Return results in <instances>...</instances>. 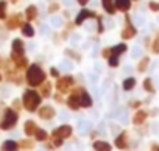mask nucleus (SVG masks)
<instances>
[{"instance_id": "30", "label": "nucleus", "mask_w": 159, "mask_h": 151, "mask_svg": "<svg viewBox=\"0 0 159 151\" xmlns=\"http://www.w3.org/2000/svg\"><path fill=\"white\" fill-rule=\"evenodd\" d=\"M7 8H8V3L7 2H0V20H7Z\"/></svg>"}, {"instance_id": "9", "label": "nucleus", "mask_w": 159, "mask_h": 151, "mask_svg": "<svg viewBox=\"0 0 159 151\" xmlns=\"http://www.w3.org/2000/svg\"><path fill=\"white\" fill-rule=\"evenodd\" d=\"M72 126L70 125H61L58 128H55L52 131V137H56V139H61V140H66L72 135Z\"/></svg>"}, {"instance_id": "31", "label": "nucleus", "mask_w": 159, "mask_h": 151, "mask_svg": "<svg viewBox=\"0 0 159 151\" xmlns=\"http://www.w3.org/2000/svg\"><path fill=\"white\" fill-rule=\"evenodd\" d=\"M11 104H13V106H11V109H13V111H16V112L19 114V111L22 109V101H20L19 98H14Z\"/></svg>"}, {"instance_id": "10", "label": "nucleus", "mask_w": 159, "mask_h": 151, "mask_svg": "<svg viewBox=\"0 0 159 151\" xmlns=\"http://www.w3.org/2000/svg\"><path fill=\"white\" fill-rule=\"evenodd\" d=\"M38 115H39L42 120H52V118H55L56 111H55V108L45 104V106H41V108L38 109Z\"/></svg>"}, {"instance_id": "12", "label": "nucleus", "mask_w": 159, "mask_h": 151, "mask_svg": "<svg viewBox=\"0 0 159 151\" xmlns=\"http://www.w3.org/2000/svg\"><path fill=\"white\" fill-rule=\"evenodd\" d=\"M114 145H116V148H119V149H126V148H128V132H126V131L120 132V134L116 137Z\"/></svg>"}, {"instance_id": "39", "label": "nucleus", "mask_w": 159, "mask_h": 151, "mask_svg": "<svg viewBox=\"0 0 159 151\" xmlns=\"http://www.w3.org/2000/svg\"><path fill=\"white\" fill-rule=\"evenodd\" d=\"M59 10V5L58 3H52L50 7H48V13H55V11H58Z\"/></svg>"}, {"instance_id": "1", "label": "nucleus", "mask_w": 159, "mask_h": 151, "mask_svg": "<svg viewBox=\"0 0 159 151\" xmlns=\"http://www.w3.org/2000/svg\"><path fill=\"white\" fill-rule=\"evenodd\" d=\"M25 81L30 87H39L41 84H44L47 81V75L42 70L41 65L38 64H30L27 72H25Z\"/></svg>"}, {"instance_id": "46", "label": "nucleus", "mask_w": 159, "mask_h": 151, "mask_svg": "<svg viewBox=\"0 0 159 151\" xmlns=\"http://www.w3.org/2000/svg\"><path fill=\"white\" fill-rule=\"evenodd\" d=\"M156 41H157V42H159V33H157V34H156Z\"/></svg>"}, {"instance_id": "36", "label": "nucleus", "mask_w": 159, "mask_h": 151, "mask_svg": "<svg viewBox=\"0 0 159 151\" xmlns=\"http://www.w3.org/2000/svg\"><path fill=\"white\" fill-rule=\"evenodd\" d=\"M148 7H150L151 11H159V2H150Z\"/></svg>"}, {"instance_id": "25", "label": "nucleus", "mask_w": 159, "mask_h": 151, "mask_svg": "<svg viewBox=\"0 0 159 151\" xmlns=\"http://www.w3.org/2000/svg\"><path fill=\"white\" fill-rule=\"evenodd\" d=\"M102 7H103V10H105L108 14H111V16L116 14V7H114V2H111V0H103Z\"/></svg>"}, {"instance_id": "7", "label": "nucleus", "mask_w": 159, "mask_h": 151, "mask_svg": "<svg viewBox=\"0 0 159 151\" xmlns=\"http://www.w3.org/2000/svg\"><path fill=\"white\" fill-rule=\"evenodd\" d=\"M125 20H126V24H125V27H123V30H122L120 36H122V39H123V41H128V39H133V38L137 34V30H136V27L131 24V19H129V16H128V14L125 16Z\"/></svg>"}, {"instance_id": "29", "label": "nucleus", "mask_w": 159, "mask_h": 151, "mask_svg": "<svg viewBox=\"0 0 159 151\" xmlns=\"http://www.w3.org/2000/svg\"><path fill=\"white\" fill-rule=\"evenodd\" d=\"M143 89H145L148 94H154V92H156V89H154V86H153L151 78H145V80H143Z\"/></svg>"}, {"instance_id": "22", "label": "nucleus", "mask_w": 159, "mask_h": 151, "mask_svg": "<svg viewBox=\"0 0 159 151\" xmlns=\"http://www.w3.org/2000/svg\"><path fill=\"white\" fill-rule=\"evenodd\" d=\"M19 143V149L22 148L24 151H31L34 146H36V142H33V140H30V139H24V140H19L17 142Z\"/></svg>"}, {"instance_id": "13", "label": "nucleus", "mask_w": 159, "mask_h": 151, "mask_svg": "<svg viewBox=\"0 0 159 151\" xmlns=\"http://www.w3.org/2000/svg\"><path fill=\"white\" fill-rule=\"evenodd\" d=\"M92 104H94L92 97H91V95H89V92L84 89V91L81 92V95H80V108L89 109V108H92Z\"/></svg>"}, {"instance_id": "27", "label": "nucleus", "mask_w": 159, "mask_h": 151, "mask_svg": "<svg viewBox=\"0 0 159 151\" xmlns=\"http://www.w3.org/2000/svg\"><path fill=\"white\" fill-rule=\"evenodd\" d=\"M134 86H136V78H133V77L126 78V80L123 81V84H122L123 91H133V89H134Z\"/></svg>"}, {"instance_id": "8", "label": "nucleus", "mask_w": 159, "mask_h": 151, "mask_svg": "<svg viewBox=\"0 0 159 151\" xmlns=\"http://www.w3.org/2000/svg\"><path fill=\"white\" fill-rule=\"evenodd\" d=\"M10 58H11V61H13L16 70H25V72H27L30 62H28V58H27L25 55H14V53H11Z\"/></svg>"}, {"instance_id": "35", "label": "nucleus", "mask_w": 159, "mask_h": 151, "mask_svg": "<svg viewBox=\"0 0 159 151\" xmlns=\"http://www.w3.org/2000/svg\"><path fill=\"white\" fill-rule=\"evenodd\" d=\"M62 143H64V140H61V139H56V137H53V148H59V146H62Z\"/></svg>"}, {"instance_id": "40", "label": "nucleus", "mask_w": 159, "mask_h": 151, "mask_svg": "<svg viewBox=\"0 0 159 151\" xmlns=\"http://www.w3.org/2000/svg\"><path fill=\"white\" fill-rule=\"evenodd\" d=\"M50 75H52L53 78H59V72H58L55 67H52V69H50Z\"/></svg>"}, {"instance_id": "44", "label": "nucleus", "mask_w": 159, "mask_h": 151, "mask_svg": "<svg viewBox=\"0 0 159 151\" xmlns=\"http://www.w3.org/2000/svg\"><path fill=\"white\" fill-rule=\"evenodd\" d=\"M151 151H159V146H153V149Z\"/></svg>"}, {"instance_id": "26", "label": "nucleus", "mask_w": 159, "mask_h": 151, "mask_svg": "<svg viewBox=\"0 0 159 151\" xmlns=\"http://www.w3.org/2000/svg\"><path fill=\"white\" fill-rule=\"evenodd\" d=\"M34 137H36V142H45V140L48 139V132H47L45 129H42V128H38Z\"/></svg>"}, {"instance_id": "28", "label": "nucleus", "mask_w": 159, "mask_h": 151, "mask_svg": "<svg viewBox=\"0 0 159 151\" xmlns=\"http://www.w3.org/2000/svg\"><path fill=\"white\" fill-rule=\"evenodd\" d=\"M148 64H150V58H148V56H145V58H142V59L139 61V64H137V70H139L140 73H143V72L147 70V67H148Z\"/></svg>"}, {"instance_id": "47", "label": "nucleus", "mask_w": 159, "mask_h": 151, "mask_svg": "<svg viewBox=\"0 0 159 151\" xmlns=\"http://www.w3.org/2000/svg\"><path fill=\"white\" fill-rule=\"evenodd\" d=\"M3 80V77H2V73H0V81H2Z\"/></svg>"}, {"instance_id": "5", "label": "nucleus", "mask_w": 159, "mask_h": 151, "mask_svg": "<svg viewBox=\"0 0 159 151\" xmlns=\"http://www.w3.org/2000/svg\"><path fill=\"white\" fill-rule=\"evenodd\" d=\"M84 91V87H76V89H72L70 92V95H69V98H67V106H69V109H72V111H78V109H81L80 108V95H81V92Z\"/></svg>"}, {"instance_id": "33", "label": "nucleus", "mask_w": 159, "mask_h": 151, "mask_svg": "<svg viewBox=\"0 0 159 151\" xmlns=\"http://www.w3.org/2000/svg\"><path fill=\"white\" fill-rule=\"evenodd\" d=\"M102 56H103L105 59H109V58H111V47L103 48V50H102Z\"/></svg>"}, {"instance_id": "32", "label": "nucleus", "mask_w": 159, "mask_h": 151, "mask_svg": "<svg viewBox=\"0 0 159 151\" xmlns=\"http://www.w3.org/2000/svg\"><path fill=\"white\" fill-rule=\"evenodd\" d=\"M95 19L98 20V28H97V31L102 34V33L105 31V27H103V22H102V16H98V14H97V17H95Z\"/></svg>"}, {"instance_id": "20", "label": "nucleus", "mask_w": 159, "mask_h": 151, "mask_svg": "<svg viewBox=\"0 0 159 151\" xmlns=\"http://www.w3.org/2000/svg\"><path fill=\"white\" fill-rule=\"evenodd\" d=\"M126 50H128V45H126L125 42H122V44H119V45H114V47H111V56H114V58H119V56H120V55H123Z\"/></svg>"}, {"instance_id": "38", "label": "nucleus", "mask_w": 159, "mask_h": 151, "mask_svg": "<svg viewBox=\"0 0 159 151\" xmlns=\"http://www.w3.org/2000/svg\"><path fill=\"white\" fill-rule=\"evenodd\" d=\"M151 50H153V53L159 55V42H157V41H154V42H153V45H151Z\"/></svg>"}, {"instance_id": "21", "label": "nucleus", "mask_w": 159, "mask_h": 151, "mask_svg": "<svg viewBox=\"0 0 159 151\" xmlns=\"http://www.w3.org/2000/svg\"><path fill=\"white\" fill-rule=\"evenodd\" d=\"M92 146H94L95 151H111V149H112L111 143H108V142H105V140H94Z\"/></svg>"}, {"instance_id": "15", "label": "nucleus", "mask_w": 159, "mask_h": 151, "mask_svg": "<svg viewBox=\"0 0 159 151\" xmlns=\"http://www.w3.org/2000/svg\"><path fill=\"white\" fill-rule=\"evenodd\" d=\"M24 16H25V19L28 20V24H30L31 20H36L38 16H39V10H38V7H36V5H30V7H27Z\"/></svg>"}, {"instance_id": "45", "label": "nucleus", "mask_w": 159, "mask_h": 151, "mask_svg": "<svg viewBox=\"0 0 159 151\" xmlns=\"http://www.w3.org/2000/svg\"><path fill=\"white\" fill-rule=\"evenodd\" d=\"M2 65H3V59H2V58H0V67H2Z\"/></svg>"}, {"instance_id": "23", "label": "nucleus", "mask_w": 159, "mask_h": 151, "mask_svg": "<svg viewBox=\"0 0 159 151\" xmlns=\"http://www.w3.org/2000/svg\"><path fill=\"white\" fill-rule=\"evenodd\" d=\"M147 117H148V114L145 112V111H137L136 114H134V117H133V123L134 125H142L145 120H147Z\"/></svg>"}, {"instance_id": "42", "label": "nucleus", "mask_w": 159, "mask_h": 151, "mask_svg": "<svg viewBox=\"0 0 159 151\" xmlns=\"http://www.w3.org/2000/svg\"><path fill=\"white\" fill-rule=\"evenodd\" d=\"M131 106H133V108H139V106H140V101H133Z\"/></svg>"}, {"instance_id": "41", "label": "nucleus", "mask_w": 159, "mask_h": 151, "mask_svg": "<svg viewBox=\"0 0 159 151\" xmlns=\"http://www.w3.org/2000/svg\"><path fill=\"white\" fill-rule=\"evenodd\" d=\"M55 100L56 101H62V95L61 94H55Z\"/></svg>"}, {"instance_id": "16", "label": "nucleus", "mask_w": 159, "mask_h": 151, "mask_svg": "<svg viewBox=\"0 0 159 151\" xmlns=\"http://www.w3.org/2000/svg\"><path fill=\"white\" fill-rule=\"evenodd\" d=\"M11 53H14V55H24L25 53V44L22 42V39H14L11 42Z\"/></svg>"}, {"instance_id": "2", "label": "nucleus", "mask_w": 159, "mask_h": 151, "mask_svg": "<svg viewBox=\"0 0 159 151\" xmlns=\"http://www.w3.org/2000/svg\"><path fill=\"white\" fill-rule=\"evenodd\" d=\"M20 101H22V109H25L28 112H36L42 104V98L38 94V91H34V89H25Z\"/></svg>"}, {"instance_id": "17", "label": "nucleus", "mask_w": 159, "mask_h": 151, "mask_svg": "<svg viewBox=\"0 0 159 151\" xmlns=\"http://www.w3.org/2000/svg\"><path fill=\"white\" fill-rule=\"evenodd\" d=\"M39 95H41V98H48L50 95H52V89H53V84L50 83V81H45L44 84H41L39 87Z\"/></svg>"}, {"instance_id": "24", "label": "nucleus", "mask_w": 159, "mask_h": 151, "mask_svg": "<svg viewBox=\"0 0 159 151\" xmlns=\"http://www.w3.org/2000/svg\"><path fill=\"white\" fill-rule=\"evenodd\" d=\"M20 31H22V36H25V38H33V36H34V28H33V25L28 24V22H25V24L22 25Z\"/></svg>"}, {"instance_id": "6", "label": "nucleus", "mask_w": 159, "mask_h": 151, "mask_svg": "<svg viewBox=\"0 0 159 151\" xmlns=\"http://www.w3.org/2000/svg\"><path fill=\"white\" fill-rule=\"evenodd\" d=\"M24 24H25L24 14H20V13L13 14V16L7 17V20H5V27H7V30H10V31H14V30H17V28H22Z\"/></svg>"}, {"instance_id": "43", "label": "nucleus", "mask_w": 159, "mask_h": 151, "mask_svg": "<svg viewBox=\"0 0 159 151\" xmlns=\"http://www.w3.org/2000/svg\"><path fill=\"white\" fill-rule=\"evenodd\" d=\"M78 3H80V5H81V7H84V5H86L88 2H86V0H80V2H78Z\"/></svg>"}, {"instance_id": "4", "label": "nucleus", "mask_w": 159, "mask_h": 151, "mask_svg": "<svg viewBox=\"0 0 159 151\" xmlns=\"http://www.w3.org/2000/svg\"><path fill=\"white\" fill-rule=\"evenodd\" d=\"M73 87H75V78L72 77V75L59 77L58 81H56V89H58V94H61V95L69 94Z\"/></svg>"}, {"instance_id": "11", "label": "nucleus", "mask_w": 159, "mask_h": 151, "mask_svg": "<svg viewBox=\"0 0 159 151\" xmlns=\"http://www.w3.org/2000/svg\"><path fill=\"white\" fill-rule=\"evenodd\" d=\"M94 17H97V13H94L91 10H81L75 17V25H81L86 19H94Z\"/></svg>"}, {"instance_id": "3", "label": "nucleus", "mask_w": 159, "mask_h": 151, "mask_svg": "<svg viewBox=\"0 0 159 151\" xmlns=\"http://www.w3.org/2000/svg\"><path fill=\"white\" fill-rule=\"evenodd\" d=\"M17 120H19V114L16 111H13L11 108H7L3 111V120L0 122V129L11 131L17 125Z\"/></svg>"}, {"instance_id": "19", "label": "nucleus", "mask_w": 159, "mask_h": 151, "mask_svg": "<svg viewBox=\"0 0 159 151\" xmlns=\"http://www.w3.org/2000/svg\"><path fill=\"white\" fill-rule=\"evenodd\" d=\"M17 149H19V143L16 140H11V139L5 140L2 143V146H0V151H17Z\"/></svg>"}, {"instance_id": "18", "label": "nucleus", "mask_w": 159, "mask_h": 151, "mask_svg": "<svg viewBox=\"0 0 159 151\" xmlns=\"http://www.w3.org/2000/svg\"><path fill=\"white\" fill-rule=\"evenodd\" d=\"M38 128H39V126H38L33 120H27V122L24 123V132H25V135H28V137L34 135L36 131H38Z\"/></svg>"}, {"instance_id": "14", "label": "nucleus", "mask_w": 159, "mask_h": 151, "mask_svg": "<svg viewBox=\"0 0 159 151\" xmlns=\"http://www.w3.org/2000/svg\"><path fill=\"white\" fill-rule=\"evenodd\" d=\"M114 7H116V11H122V13H128L133 7L131 0H116L114 2Z\"/></svg>"}, {"instance_id": "37", "label": "nucleus", "mask_w": 159, "mask_h": 151, "mask_svg": "<svg viewBox=\"0 0 159 151\" xmlns=\"http://www.w3.org/2000/svg\"><path fill=\"white\" fill-rule=\"evenodd\" d=\"M66 53H69V56H70V58H75L76 61H80V59H81V58L78 56V53H76V51H72V50H66Z\"/></svg>"}, {"instance_id": "34", "label": "nucleus", "mask_w": 159, "mask_h": 151, "mask_svg": "<svg viewBox=\"0 0 159 151\" xmlns=\"http://www.w3.org/2000/svg\"><path fill=\"white\" fill-rule=\"evenodd\" d=\"M108 62H109V65H111V67H117V65H119V58L111 56V58L108 59Z\"/></svg>"}]
</instances>
